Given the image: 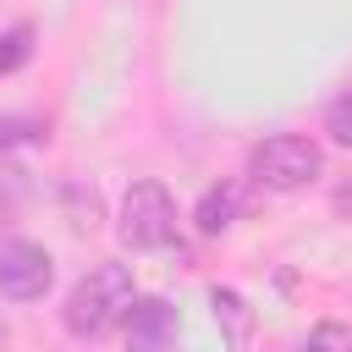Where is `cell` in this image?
<instances>
[{
  "mask_svg": "<svg viewBox=\"0 0 352 352\" xmlns=\"http://www.w3.org/2000/svg\"><path fill=\"white\" fill-rule=\"evenodd\" d=\"M132 302H138L132 270H126V264H94V270L66 292L60 324H66L77 341H99V336H110L116 324H126Z\"/></svg>",
  "mask_w": 352,
  "mask_h": 352,
  "instance_id": "obj_1",
  "label": "cell"
},
{
  "mask_svg": "<svg viewBox=\"0 0 352 352\" xmlns=\"http://www.w3.org/2000/svg\"><path fill=\"white\" fill-rule=\"evenodd\" d=\"M319 170H324V154H319V143L302 138V132H275V138H264V143L248 154V176H253L264 192H297V187H308Z\"/></svg>",
  "mask_w": 352,
  "mask_h": 352,
  "instance_id": "obj_2",
  "label": "cell"
},
{
  "mask_svg": "<svg viewBox=\"0 0 352 352\" xmlns=\"http://www.w3.org/2000/svg\"><path fill=\"white\" fill-rule=\"evenodd\" d=\"M116 236L132 253H160L176 242V198L160 182H132L121 192V214H116Z\"/></svg>",
  "mask_w": 352,
  "mask_h": 352,
  "instance_id": "obj_3",
  "label": "cell"
},
{
  "mask_svg": "<svg viewBox=\"0 0 352 352\" xmlns=\"http://www.w3.org/2000/svg\"><path fill=\"white\" fill-rule=\"evenodd\" d=\"M55 280V258L50 248L28 242V236H11L0 242V297L6 302H38Z\"/></svg>",
  "mask_w": 352,
  "mask_h": 352,
  "instance_id": "obj_4",
  "label": "cell"
},
{
  "mask_svg": "<svg viewBox=\"0 0 352 352\" xmlns=\"http://www.w3.org/2000/svg\"><path fill=\"white\" fill-rule=\"evenodd\" d=\"M121 341H126V352H176L182 319H176V308L165 297H138L126 324H121Z\"/></svg>",
  "mask_w": 352,
  "mask_h": 352,
  "instance_id": "obj_5",
  "label": "cell"
},
{
  "mask_svg": "<svg viewBox=\"0 0 352 352\" xmlns=\"http://www.w3.org/2000/svg\"><path fill=\"white\" fill-rule=\"evenodd\" d=\"M236 209H242V192H236L231 182H220V187H209V192L198 198L192 226H198L204 236H220V231H231V226H236Z\"/></svg>",
  "mask_w": 352,
  "mask_h": 352,
  "instance_id": "obj_6",
  "label": "cell"
},
{
  "mask_svg": "<svg viewBox=\"0 0 352 352\" xmlns=\"http://www.w3.org/2000/svg\"><path fill=\"white\" fill-rule=\"evenodd\" d=\"M209 308H214V324L226 330V346H242V341H248V330H253V308L242 302V292L214 286V292H209Z\"/></svg>",
  "mask_w": 352,
  "mask_h": 352,
  "instance_id": "obj_7",
  "label": "cell"
},
{
  "mask_svg": "<svg viewBox=\"0 0 352 352\" xmlns=\"http://www.w3.org/2000/svg\"><path fill=\"white\" fill-rule=\"evenodd\" d=\"M33 38H38V28H33V22H11V28L0 33V77H11L16 66H28V60H33Z\"/></svg>",
  "mask_w": 352,
  "mask_h": 352,
  "instance_id": "obj_8",
  "label": "cell"
},
{
  "mask_svg": "<svg viewBox=\"0 0 352 352\" xmlns=\"http://www.w3.org/2000/svg\"><path fill=\"white\" fill-rule=\"evenodd\" d=\"M324 132H330V143L352 148V88H341V94L330 99V110H324Z\"/></svg>",
  "mask_w": 352,
  "mask_h": 352,
  "instance_id": "obj_9",
  "label": "cell"
},
{
  "mask_svg": "<svg viewBox=\"0 0 352 352\" xmlns=\"http://www.w3.org/2000/svg\"><path fill=\"white\" fill-rule=\"evenodd\" d=\"M38 138H44V121H33V116H0V148L38 143Z\"/></svg>",
  "mask_w": 352,
  "mask_h": 352,
  "instance_id": "obj_10",
  "label": "cell"
},
{
  "mask_svg": "<svg viewBox=\"0 0 352 352\" xmlns=\"http://www.w3.org/2000/svg\"><path fill=\"white\" fill-rule=\"evenodd\" d=\"M292 352H324V346H319V341L308 336V341H302V346H292Z\"/></svg>",
  "mask_w": 352,
  "mask_h": 352,
  "instance_id": "obj_11",
  "label": "cell"
}]
</instances>
